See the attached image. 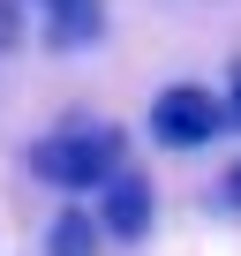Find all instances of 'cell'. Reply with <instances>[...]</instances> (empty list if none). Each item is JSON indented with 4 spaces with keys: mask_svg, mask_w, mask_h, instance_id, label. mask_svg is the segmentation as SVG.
I'll return each mask as SVG.
<instances>
[{
    "mask_svg": "<svg viewBox=\"0 0 241 256\" xmlns=\"http://www.w3.org/2000/svg\"><path fill=\"white\" fill-rule=\"evenodd\" d=\"M128 166V136L113 120H60L30 144V174L46 188H106Z\"/></svg>",
    "mask_w": 241,
    "mask_h": 256,
    "instance_id": "cell-1",
    "label": "cell"
},
{
    "mask_svg": "<svg viewBox=\"0 0 241 256\" xmlns=\"http://www.w3.org/2000/svg\"><path fill=\"white\" fill-rule=\"evenodd\" d=\"M30 23L46 53H83L106 38V0H0V46H23Z\"/></svg>",
    "mask_w": 241,
    "mask_h": 256,
    "instance_id": "cell-2",
    "label": "cell"
},
{
    "mask_svg": "<svg viewBox=\"0 0 241 256\" xmlns=\"http://www.w3.org/2000/svg\"><path fill=\"white\" fill-rule=\"evenodd\" d=\"M218 128H226V98H211L204 83H166L151 98V136L166 151H204Z\"/></svg>",
    "mask_w": 241,
    "mask_h": 256,
    "instance_id": "cell-3",
    "label": "cell"
},
{
    "mask_svg": "<svg viewBox=\"0 0 241 256\" xmlns=\"http://www.w3.org/2000/svg\"><path fill=\"white\" fill-rule=\"evenodd\" d=\"M151 218H158V196H151V181H144L136 166H120V174L98 188V226H106L113 241H144Z\"/></svg>",
    "mask_w": 241,
    "mask_h": 256,
    "instance_id": "cell-4",
    "label": "cell"
},
{
    "mask_svg": "<svg viewBox=\"0 0 241 256\" xmlns=\"http://www.w3.org/2000/svg\"><path fill=\"white\" fill-rule=\"evenodd\" d=\"M98 234H106V226H98L90 211H76V204H68V211L46 226V256H98Z\"/></svg>",
    "mask_w": 241,
    "mask_h": 256,
    "instance_id": "cell-5",
    "label": "cell"
},
{
    "mask_svg": "<svg viewBox=\"0 0 241 256\" xmlns=\"http://www.w3.org/2000/svg\"><path fill=\"white\" fill-rule=\"evenodd\" d=\"M226 120L241 128V60H234V83H226Z\"/></svg>",
    "mask_w": 241,
    "mask_h": 256,
    "instance_id": "cell-6",
    "label": "cell"
},
{
    "mask_svg": "<svg viewBox=\"0 0 241 256\" xmlns=\"http://www.w3.org/2000/svg\"><path fill=\"white\" fill-rule=\"evenodd\" d=\"M218 188H226V204H234V211H241V166H234V174H226V181H218Z\"/></svg>",
    "mask_w": 241,
    "mask_h": 256,
    "instance_id": "cell-7",
    "label": "cell"
}]
</instances>
